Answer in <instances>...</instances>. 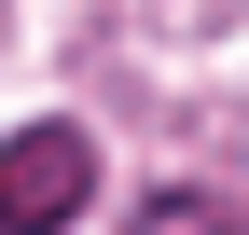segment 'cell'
I'll return each instance as SVG.
<instances>
[{"instance_id":"obj_1","label":"cell","mask_w":249,"mask_h":235,"mask_svg":"<svg viewBox=\"0 0 249 235\" xmlns=\"http://www.w3.org/2000/svg\"><path fill=\"white\" fill-rule=\"evenodd\" d=\"M97 194V138L83 125H14L0 138V235H55Z\"/></svg>"},{"instance_id":"obj_2","label":"cell","mask_w":249,"mask_h":235,"mask_svg":"<svg viewBox=\"0 0 249 235\" xmlns=\"http://www.w3.org/2000/svg\"><path fill=\"white\" fill-rule=\"evenodd\" d=\"M139 235H235V208H222V194H152Z\"/></svg>"}]
</instances>
